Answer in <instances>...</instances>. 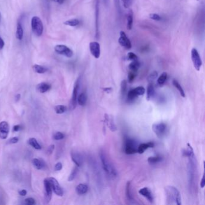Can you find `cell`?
I'll return each instance as SVG.
<instances>
[{
	"instance_id": "cell-9",
	"label": "cell",
	"mask_w": 205,
	"mask_h": 205,
	"mask_svg": "<svg viewBox=\"0 0 205 205\" xmlns=\"http://www.w3.org/2000/svg\"><path fill=\"white\" fill-rule=\"evenodd\" d=\"M80 80L81 78L79 77L76 81L74 84L73 87V93H72V99L71 101V108L72 110H74L77 105V98H78V90L80 89Z\"/></svg>"
},
{
	"instance_id": "cell-10",
	"label": "cell",
	"mask_w": 205,
	"mask_h": 205,
	"mask_svg": "<svg viewBox=\"0 0 205 205\" xmlns=\"http://www.w3.org/2000/svg\"><path fill=\"white\" fill-rule=\"evenodd\" d=\"M47 179L50 182L52 191H54V192L58 196H63V190L57 180L54 178H50Z\"/></svg>"
},
{
	"instance_id": "cell-29",
	"label": "cell",
	"mask_w": 205,
	"mask_h": 205,
	"mask_svg": "<svg viewBox=\"0 0 205 205\" xmlns=\"http://www.w3.org/2000/svg\"><path fill=\"white\" fill-rule=\"evenodd\" d=\"M87 102V95L85 93H81L77 98V103L81 106H84Z\"/></svg>"
},
{
	"instance_id": "cell-8",
	"label": "cell",
	"mask_w": 205,
	"mask_h": 205,
	"mask_svg": "<svg viewBox=\"0 0 205 205\" xmlns=\"http://www.w3.org/2000/svg\"><path fill=\"white\" fill-rule=\"evenodd\" d=\"M138 145L135 140L128 139L125 141V153L128 155H132L137 153Z\"/></svg>"
},
{
	"instance_id": "cell-11",
	"label": "cell",
	"mask_w": 205,
	"mask_h": 205,
	"mask_svg": "<svg viewBox=\"0 0 205 205\" xmlns=\"http://www.w3.org/2000/svg\"><path fill=\"white\" fill-rule=\"evenodd\" d=\"M118 42L120 46L125 48L126 50H130L132 48L131 42L130 41L129 38L127 37L125 32L123 31H121L120 32Z\"/></svg>"
},
{
	"instance_id": "cell-51",
	"label": "cell",
	"mask_w": 205,
	"mask_h": 205,
	"mask_svg": "<svg viewBox=\"0 0 205 205\" xmlns=\"http://www.w3.org/2000/svg\"><path fill=\"white\" fill-rule=\"evenodd\" d=\"M204 186H205V179H204V175L203 174L202 179L200 182V187L202 188H203L204 187Z\"/></svg>"
},
{
	"instance_id": "cell-55",
	"label": "cell",
	"mask_w": 205,
	"mask_h": 205,
	"mask_svg": "<svg viewBox=\"0 0 205 205\" xmlns=\"http://www.w3.org/2000/svg\"><path fill=\"white\" fill-rule=\"evenodd\" d=\"M52 1L54 2H55L58 4H62L65 2L66 0H52Z\"/></svg>"
},
{
	"instance_id": "cell-24",
	"label": "cell",
	"mask_w": 205,
	"mask_h": 205,
	"mask_svg": "<svg viewBox=\"0 0 205 205\" xmlns=\"http://www.w3.org/2000/svg\"><path fill=\"white\" fill-rule=\"evenodd\" d=\"M155 94V88L152 83H149V84L147 88V100L149 101L152 99Z\"/></svg>"
},
{
	"instance_id": "cell-12",
	"label": "cell",
	"mask_w": 205,
	"mask_h": 205,
	"mask_svg": "<svg viewBox=\"0 0 205 205\" xmlns=\"http://www.w3.org/2000/svg\"><path fill=\"white\" fill-rule=\"evenodd\" d=\"M89 50L92 55L96 59L101 56V45L99 43L96 41L91 42L89 43Z\"/></svg>"
},
{
	"instance_id": "cell-43",
	"label": "cell",
	"mask_w": 205,
	"mask_h": 205,
	"mask_svg": "<svg viewBox=\"0 0 205 205\" xmlns=\"http://www.w3.org/2000/svg\"><path fill=\"white\" fill-rule=\"evenodd\" d=\"M127 90V81L126 80H123L121 83V93L123 96H124Z\"/></svg>"
},
{
	"instance_id": "cell-60",
	"label": "cell",
	"mask_w": 205,
	"mask_h": 205,
	"mask_svg": "<svg viewBox=\"0 0 205 205\" xmlns=\"http://www.w3.org/2000/svg\"><path fill=\"white\" fill-rule=\"evenodd\" d=\"M197 1H199V0H197Z\"/></svg>"
},
{
	"instance_id": "cell-26",
	"label": "cell",
	"mask_w": 205,
	"mask_h": 205,
	"mask_svg": "<svg viewBox=\"0 0 205 205\" xmlns=\"http://www.w3.org/2000/svg\"><path fill=\"white\" fill-rule=\"evenodd\" d=\"M133 27V14L131 10L127 15L126 28L128 30H131Z\"/></svg>"
},
{
	"instance_id": "cell-36",
	"label": "cell",
	"mask_w": 205,
	"mask_h": 205,
	"mask_svg": "<svg viewBox=\"0 0 205 205\" xmlns=\"http://www.w3.org/2000/svg\"><path fill=\"white\" fill-rule=\"evenodd\" d=\"M78 172V169L77 167H76L73 169L71 173L70 174L69 178H68V181H69V182H71L73 180H74Z\"/></svg>"
},
{
	"instance_id": "cell-47",
	"label": "cell",
	"mask_w": 205,
	"mask_h": 205,
	"mask_svg": "<svg viewBox=\"0 0 205 205\" xmlns=\"http://www.w3.org/2000/svg\"><path fill=\"white\" fill-rule=\"evenodd\" d=\"M24 203H25V204H26L27 205H33L36 203L35 200L33 198H31V197L26 199L24 201Z\"/></svg>"
},
{
	"instance_id": "cell-40",
	"label": "cell",
	"mask_w": 205,
	"mask_h": 205,
	"mask_svg": "<svg viewBox=\"0 0 205 205\" xmlns=\"http://www.w3.org/2000/svg\"><path fill=\"white\" fill-rule=\"evenodd\" d=\"M136 75H137V72H134V71H129L128 75V82L129 83H131L134 81V80L135 78V77L136 76Z\"/></svg>"
},
{
	"instance_id": "cell-39",
	"label": "cell",
	"mask_w": 205,
	"mask_h": 205,
	"mask_svg": "<svg viewBox=\"0 0 205 205\" xmlns=\"http://www.w3.org/2000/svg\"><path fill=\"white\" fill-rule=\"evenodd\" d=\"M134 90L135 93L136 94V95H137L138 96L143 95L144 94V93H145L144 88L143 87H141V86H139V87H136V88H135Z\"/></svg>"
},
{
	"instance_id": "cell-16",
	"label": "cell",
	"mask_w": 205,
	"mask_h": 205,
	"mask_svg": "<svg viewBox=\"0 0 205 205\" xmlns=\"http://www.w3.org/2000/svg\"><path fill=\"white\" fill-rule=\"evenodd\" d=\"M9 125L6 121L0 122V139H6L9 133Z\"/></svg>"
},
{
	"instance_id": "cell-22",
	"label": "cell",
	"mask_w": 205,
	"mask_h": 205,
	"mask_svg": "<svg viewBox=\"0 0 205 205\" xmlns=\"http://www.w3.org/2000/svg\"><path fill=\"white\" fill-rule=\"evenodd\" d=\"M32 163L34 166V167L37 170H42L45 168V163L41 159L34 158L32 160Z\"/></svg>"
},
{
	"instance_id": "cell-15",
	"label": "cell",
	"mask_w": 205,
	"mask_h": 205,
	"mask_svg": "<svg viewBox=\"0 0 205 205\" xmlns=\"http://www.w3.org/2000/svg\"><path fill=\"white\" fill-rule=\"evenodd\" d=\"M43 184L45 187V200L46 203H50L51 198H52V190L51 189V185L50 184V182L48 181V179H45L43 181Z\"/></svg>"
},
{
	"instance_id": "cell-57",
	"label": "cell",
	"mask_w": 205,
	"mask_h": 205,
	"mask_svg": "<svg viewBox=\"0 0 205 205\" xmlns=\"http://www.w3.org/2000/svg\"><path fill=\"white\" fill-rule=\"evenodd\" d=\"M20 98H21V94H17L16 95L15 99H16V101H19V99H20Z\"/></svg>"
},
{
	"instance_id": "cell-58",
	"label": "cell",
	"mask_w": 205,
	"mask_h": 205,
	"mask_svg": "<svg viewBox=\"0 0 205 205\" xmlns=\"http://www.w3.org/2000/svg\"><path fill=\"white\" fill-rule=\"evenodd\" d=\"M103 1H104V3L105 4V5L106 6H108V0H103Z\"/></svg>"
},
{
	"instance_id": "cell-54",
	"label": "cell",
	"mask_w": 205,
	"mask_h": 205,
	"mask_svg": "<svg viewBox=\"0 0 205 205\" xmlns=\"http://www.w3.org/2000/svg\"><path fill=\"white\" fill-rule=\"evenodd\" d=\"M20 128H21V126H20V125H17L14 126L13 128V131L16 132V131H18L20 130Z\"/></svg>"
},
{
	"instance_id": "cell-37",
	"label": "cell",
	"mask_w": 205,
	"mask_h": 205,
	"mask_svg": "<svg viewBox=\"0 0 205 205\" xmlns=\"http://www.w3.org/2000/svg\"><path fill=\"white\" fill-rule=\"evenodd\" d=\"M138 96L136 95V94L135 93V91L134 89H132L131 90L129 91L128 93V96H127V97H128V100L129 101H132L133 100H134L136 97Z\"/></svg>"
},
{
	"instance_id": "cell-14",
	"label": "cell",
	"mask_w": 205,
	"mask_h": 205,
	"mask_svg": "<svg viewBox=\"0 0 205 205\" xmlns=\"http://www.w3.org/2000/svg\"><path fill=\"white\" fill-rule=\"evenodd\" d=\"M72 161L75 164L77 167H81L83 164L84 158L83 155L76 151H72L71 153Z\"/></svg>"
},
{
	"instance_id": "cell-1",
	"label": "cell",
	"mask_w": 205,
	"mask_h": 205,
	"mask_svg": "<svg viewBox=\"0 0 205 205\" xmlns=\"http://www.w3.org/2000/svg\"><path fill=\"white\" fill-rule=\"evenodd\" d=\"M100 160L101 161V164L102 168L106 174L110 176V178H114L117 176L118 173L117 171L114 167V165L111 163V162L107 158L106 155H105L104 151H101L99 153Z\"/></svg>"
},
{
	"instance_id": "cell-20",
	"label": "cell",
	"mask_w": 205,
	"mask_h": 205,
	"mask_svg": "<svg viewBox=\"0 0 205 205\" xmlns=\"http://www.w3.org/2000/svg\"><path fill=\"white\" fill-rule=\"evenodd\" d=\"M51 86L50 84L46 83H41L37 85L36 89L38 92L41 93H44L48 92V90H50L51 89Z\"/></svg>"
},
{
	"instance_id": "cell-17",
	"label": "cell",
	"mask_w": 205,
	"mask_h": 205,
	"mask_svg": "<svg viewBox=\"0 0 205 205\" xmlns=\"http://www.w3.org/2000/svg\"><path fill=\"white\" fill-rule=\"evenodd\" d=\"M139 194L142 196L144 197L150 203L153 202V196L151 191L148 188H143L139 191Z\"/></svg>"
},
{
	"instance_id": "cell-30",
	"label": "cell",
	"mask_w": 205,
	"mask_h": 205,
	"mask_svg": "<svg viewBox=\"0 0 205 205\" xmlns=\"http://www.w3.org/2000/svg\"><path fill=\"white\" fill-rule=\"evenodd\" d=\"M173 84L175 87L176 89L179 92L181 96H182L183 97H185V92L183 89V88L182 87L181 85L179 84V83L176 80H173Z\"/></svg>"
},
{
	"instance_id": "cell-13",
	"label": "cell",
	"mask_w": 205,
	"mask_h": 205,
	"mask_svg": "<svg viewBox=\"0 0 205 205\" xmlns=\"http://www.w3.org/2000/svg\"><path fill=\"white\" fill-rule=\"evenodd\" d=\"M166 129H167V126L164 123H155L152 126L153 132L159 138L162 137L166 131Z\"/></svg>"
},
{
	"instance_id": "cell-2",
	"label": "cell",
	"mask_w": 205,
	"mask_h": 205,
	"mask_svg": "<svg viewBox=\"0 0 205 205\" xmlns=\"http://www.w3.org/2000/svg\"><path fill=\"white\" fill-rule=\"evenodd\" d=\"M165 191L169 204H171L174 202L178 205H181L182 204L181 194L176 188L172 186H168L165 187Z\"/></svg>"
},
{
	"instance_id": "cell-49",
	"label": "cell",
	"mask_w": 205,
	"mask_h": 205,
	"mask_svg": "<svg viewBox=\"0 0 205 205\" xmlns=\"http://www.w3.org/2000/svg\"><path fill=\"white\" fill-rule=\"evenodd\" d=\"M55 171H60L63 168V165L62 164L61 162H57L55 165Z\"/></svg>"
},
{
	"instance_id": "cell-23",
	"label": "cell",
	"mask_w": 205,
	"mask_h": 205,
	"mask_svg": "<svg viewBox=\"0 0 205 205\" xmlns=\"http://www.w3.org/2000/svg\"><path fill=\"white\" fill-rule=\"evenodd\" d=\"M88 190H89V187L87 185L83 183L79 184L76 187V192L78 195H84L87 192Z\"/></svg>"
},
{
	"instance_id": "cell-34",
	"label": "cell",
	"mask_w": 205,
	"mask_h": 205,
	"mask_svg": "<svg viewBox=\"0 0 205 205\" xmlns=\"http://www.w3.org/2000/svg\"><path fill=\"white\" fill-rule=\"evenodd\" d=\"M167 73L166 72H163L159 76V78L157 80V83L159 85H162L165 83L166 80H167Z\"/></svg>"
},
{
	"instance_id": "cell-25",
	"label": "cell",
	"mask_w": 205,
	"mask_h": 205,
	"mask_svg": "<svg viewBox=\"0 0 205 205\" xmlns=\"http://www.w3.org/2000/svg\"><path fill=\"white\" fill-rule=\"evenodd\" d=\"M15 35H16V37L18 40L21 41L22 39L23 36H24V30L21 22H18L17 24L16 31Z\"/></svg>"
},
{
	"instance_id": "cell-4",
	"label": "cell",
	"mask_w": 205,
	"mask_h": 205,
	"mask_svg": "<svg viewBox=\"0 0 205 205\" xmlns=\"http://www.w3.org/2000/svg\"><path fill=\"white\" fill-rule=\"evenodd\" d=\"M31 24L33 33L38 37L42 36L43 31V25L41 18L37 16L33 17Z\"/></svg>"
},
{
	"instance_id": "cell-59",
	"label": "cell",
	"mask_w": 205,
	"mask_h": 205,
	"mask_svg": "<svg viewBox=\"0 0 205 205\" xmlns=\"http://www.w3.org/2000/svg\"><path fill=\"white\" fill-rule=\"evenodd\" d=\"M0 21H1V13H0Z\"/></svg>"
},
{
	"instance_id": "cell-21",
	"label": "cell",
	"mask_w": 205,
	"mask_h": 205,
	"mask_svg": "<svg viewBox=\"0 0 205 205\" xmlns=\"http://www.w3.org/2000/svg\"><path fill=\"white\" fill-rule=\"evenodd\" d=\"M105 121L106 122L107 125L109 127L110 129L112 131V132H114L117 130V126L114 123L113 118H111L110 115H108L107 114H105Z\"/></svg>"
},
{
	"instance_id": "cell-41",
	"label": "cell",
	"mask_w": 205,
	"mask_h": 205,
	"mask_svg": "<svg viewBox=\"0 0 205 205\" xmlns=\"http://www.w3.org/2000/svg\"><path fill=\"white\" fill-rule=\"evenodd\" d=\"M157 76H158V72L157 71H153L149 75V76L148 78V80L149 83H152L156 78H157Z\"/></svg>"
},
{
	"instance_id": "cell-31",
	"label": "cell",
	"mask_w": 205,
	"mask_h": 205,
	"mask_svg": "<svg viewBox=\"0 0 205 205\" xmlns=\"http://www.w3.org/2000/svg\"><path fill=\"white\" fill-rule=\"evenodd\" d=\"M28 144H30L31 146L33 148H34L35 149L37 150H40L42 149L41 146L39 144L37 141V140L34 138H31L28 140Z\"/></svg>"
},
{
	"instance_id": "cell-35",
	"label": "cell",
	"mask_w": 205,
	"mask_h": 205,
	"mask_svg": "<svg viewBox=\"0 0 205 205\" xmlns=\"http://www.w3.org/2000/svg\"><path fill=\"white\" fill-rule=\"evenodd\" d=\"M55 111L57 114H63L64 113L66 110H67V108H66V106H64V105H57L55 107Z\"/></svg>"
},
{
	"instance_id": "cell-45",
	"label": "cell",
	"mask_w": 205,
	"mask_h": 205,
	"mask_svg": "<svg viewBox=\"0 0 205 205\" xmlns=\"http://www.w3.org/2000/svg\"><path fill=\"white\" fill-rule=\"evenodd\" d=\"M150 19L156 21H160L161 20V17L157 13H151L149 15Z\"/></svg>"
},
{
	"instance_id": "cell-28",
	"label": "cell",
	"mask_w": 205,
	"mask_h": 205,
	"mask_svg": "<svg viewBox=\"0 0 205 205\" xmlns=\"http://www.w3.org/2000/svg\"><path fill=\"white\" fill-rule=\"evenodd\" d=\"M33 69L35 72L40 74L44 73L48 71V69L46 67L42 66L41 65H38V64H34L33 66Z\"/></svg>"
},
{
	"instance_id": "cell-48",
	"label": "cell",
	"mask_w": 205,
	"mask_h": 205,
	"mask_svg": "<svg viewBox=\"0 0 205 205\" xmlns=\"http://www.w3.org/2000/svg\"><path fill=\"white\" fill-rule=\"evenodd\" d=\"M18 141H19V139L17 137V136H15V137H12V139L8 140V141H7V143L8 144H15V143H17Z\"/></svg>"
},
{
	"instance_id": "cell-33",
	"label": "cell",
	"mask_w": 205,
	"mask_h": 205,
	"mask_svg": "<svg viewBox=\"0 0 205 205\" xmlns=\"http://www.w3.org/2000/svg\"><path fill=\"white\" fill-rule=\"evenodd\" d=\"M64 24L66 25L71 26V27H76L80 24V20L78 19H69L64 22Z\"/></svg>"
},
{
	"instance_id": "cell-42",
	"label": "cell",
	"mask_w": 205,
	"mask_h": 205,
	"mask_svg": "<svg viewBox=\"0 0 205 205\" xmlns=\"http://www.w3.org/2000/svg\"><path fill=\"white\" fill-rule=\"evenodd\" d=\"M64 138V135L61 132H57L54 135V139L55 140H63Z\"/></svg>"
},
{
	"instance_id": "cell-46",
	"label": "cell",
	"mask_w": 205,
	"mask_h": 205,
	"mask_svg": "<svg viewBox=\"0 0 205 205\" xmlns=\"http://www.w3.org/2000/svg\"><path fill=\"white\" fill-rule=\"evenodd\" d=\"M122 1L125 8H129L132 4V0H122Z\"/></svg>"
},
{
	"instance_id": "cell-27",
	"label": "cell",
	"mask_w": 205,
	"mask_h": 205,
	"mask_svg": "<svg viewBox=\"0 0 205 205\" xmlns=\"http://www.w3.org/2000/svg\"><path fill=\"white\" fill-rule=\"evenodd\" d=\"M140 66V63L139 62V60H135V61H132V62L129 64L128 67L129 71L137 72Z\"/></svg>"
},
{
	"instance_id": "cell-56",
	"label": "cell",
	"mask_w": 205,
	"mask_h": 205,
	"mask_svg": "<svg viewBox=\"0 0 205 205\" xmlns=\"http://www.w3.org/2000/svg\"><path fill=\"white\" fill-rule=\"evenodd\" d=\"M104 90L105 92H106V93H109L113 90V89H112V88H108H108H105V89H104Z\"/></svg>"
},
{
	"instance_id": "cell-38",
	"label": "cell",
	"mask_w": 205,
	"mask_h": 205,
	"mask_svg": "<svg viewBox=\"0 0 205 205\" xmlns=\"http://www.w3.org/2000/svg\"><path fill=\"white\" fill-rule=\"evenodd\" d=\"M114 3L115 5V7L117 10V13H118V16H121V7H120V0H114Z\"/></svg>"
},
{
	"instance_id": "cell-32",
	"label": "cell",
	"mask_w": 205,
	"mask_h": 205,
	"mask_svg": "<svg viewBox=\"0 0 205 205\" xmlns=\"http://www.w3.org/2000/svg\"><path fill=\"white\" fill-rule=\"evenodd\" d=\"M162 160V157H161V156H159V155L155 156V157H150L148 160V162L151 165H154V164H156L158 162H160Z\"/></svg>"
},
{
	"instance_id": "cell-52",
	"label": "cell",
	"mask_w": 205,
	"mask_h": 205,
	"mask_svg": "<svg viewBox=\"0 0 205 205\" xmlns=\"http://www.w3.org/2000/svg\"><path fill=\"white\" fill-rule=\"evenodd\" d=\"M4 44L5 43L3 39L2 38V37L0 36V50H2V49L4 48Z\"/></svg>"
},
{
	"instance_id": "cell-44",
	"label": "cell",
	"mask_w": 205,
	"mask_h": 205,
	"mask_svg": "<svg viewBox=\"0 0 205 205\" xmlns=\"http://www.w3.org/2000/svg\"><path fill=\"white\" fill-rule=\"evenodd\" d=\"M127 57H128V59L131 61H135V60H138V57L135 54L134 52H130L127 55Z\"/></svg>"
},
{
	"instance_id": "cell-19",
	"label": "cell",
	"mask_w": 205,
	"mask_h": 205,
	"mask_svg": "<svg viewBox=\"0 0 205 205\" xmlns=\"http://www.w3.org/2000/svg\"><path fill=\"white\" fill-rule=\"evenodd\" d=\"M154 146H155V144L153 142L141 143L139 146H138L137 153H139L140 154H142L149 148H153Z\"/></svg>"
},
{
	"instance_id": "cell-3",
	"label": "cell",
	"mask_w": 205,
	"mask_h": 205,
	"mask_svg": "<svg viewBox=\"0 0 205 205\" xmlns=\"http://www.w3.org/2000/svg\"><path fill=\"white\" fill-rule=\"evenodd\" d=\"M189 163L188 166V182L189 185L191 189L194 187L195 183V176H196V161L195 159L194 154H192L188 156Z\"/></svg>"
},
{
	"instance_id": "cell-5",
	"label": "cell",
	"mask_w": 205,
	"mask_h": 205,
	"mask_svg": "<svg viewBox=\"0 0 205 205\" xmlns=\"http://www.w3.org/2000/svg\"><path fill=\"white\" fill-rule=\"evenodd\" d=\"M191 60L194 65V67L196 70L199 71L202 66V60L200 55L197 50L196 48H192L191 52Z\"/></svg>"
},
{
	"instance_id": "cell-50",
	"label": "cell",
	"mask_w": 205,
	"mask_h": 205,
	"mask_svg": "<svg viewBox=\"0 0 205 205\" xmlns=\"http://www.w3.org/2000/svg\"><path fill=\"white\" fill-rule=\"evenodd\" d=\"M54 149V145H51L50 147H48V150H47L48 153V154L52 153Z\"/></svg>"
},
{
	"instance_id": "cell-18",
	"label": "cell",
	"mask_w": 205,
	"mask_h": 205,
	"mask_svg": "<svg viewBox=\"0 0 205 205\" xmlns=\"http://www.w3.org/2000/svg\"><path fill=\"white\" fill-rule=\"evenodd\" d=\"M126 197L127 200L129 202V204H138V203L135 201L132 196V193L131 191V182H128L126 186Z\"/></svg>"
},
{
	"instance_id": "cell-53",
	"label": "cell",
	"mask_w": 205,
	"mask_h": 205,
	"mask_svg": "<svg viewBox=\"0 0 205 205\" xmlns=\"http://www.w3.org/2000/svg\"><path fill=\"white\" fill-rule=\"evenodd\" d=\"M19 194H20L21 196H25L27 195V191L25 190H22L19 191Z\"/></svg>"
},
{
	"instance_id": "cell-6",
	"label": "cell",
	"mask_w": 205,
	"mask_h": 205,
	"mask_svg": "<svg viewBox=\"0 0 205 205\" xmlns=\"http://www.w3.org/2000/svg\"><path fill=\"white\" fill-rule=\"evenodd\" d=\"M99 14H100V0L95 1V36L96 38L99 37Z\"/></svg>"
},
{
	"instance_id": "cell-7",
	"label": "cell",
	"mask_w": 205,
	"mask_h": 205,
	"mask_svg": "<svg viewBox=\"0 0 205 205\" xmlns=\"http://www.w3.org/2000/svg\"><path fill=\"white\" fill-rule=\"evenodd\" d=\"M55 51L60 55L67 58H71L73 55V52L71 48L64 45H57L54 48Z\"/></svg>"
}]
</instances>
